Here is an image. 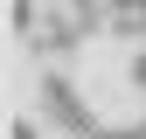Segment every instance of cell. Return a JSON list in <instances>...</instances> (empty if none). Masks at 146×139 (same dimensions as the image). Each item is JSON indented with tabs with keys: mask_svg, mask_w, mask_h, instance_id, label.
I'll return each mask as SVG.
<instances>
[{
	"mask_svg": "<svg viewBox=\"0 0 146 139\" xmlns=\"http://www.w3.org/2000/svg\"><path fill=\"white\" fill-rule=\"evenodd\" d=\"M42 111H49V118H56V125H63L70 139H98V118H90V111H84V97H77V91H70V83H63V77H49V83H42Z\"/></svg>",
	"mask_w": 146,
	"mask_h": 139,
	"instance_id": "6da1fadb",
	"label": "cell"
},
{
	"mask_svg": "<svg viewBox=\"0 0 146 139\" xmlns=\"http://www.w3.org/2000/svg\"><path fill=\"white\" fill-rule=\"evenodd\" d=\"M132 83H139V91H146V42L132 49Z\"/></svg>",
	"mask_w": 146,
	"mask_h": 139,
	"instance_id": "7a4b0ae2",
	"label": "cell"
}]
</instances>
